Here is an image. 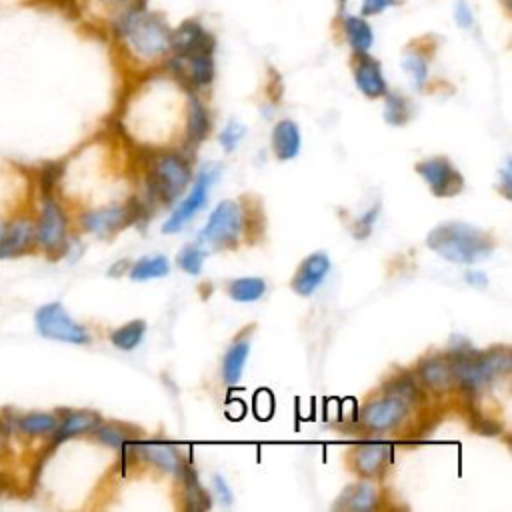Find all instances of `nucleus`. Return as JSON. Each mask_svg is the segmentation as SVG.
<instances>
[{
  "label": "nucleus",
  "instance_id": "f257e3e1",
  "mask_svg": "<svg viewBox=\"0 0 512 512\" xmlns=\"http://www.w3.org/2000/svg\"><path fill=\"white\" fill-rule=\"evenodd\" d=\"M110 36L118 46L138 62H162L170 54L172 26L148 2L132 0L106 18Z\"/></svg>",
  "mask_w": 512,
  "mask_h": 512
},
{
  "label": "nucleus",
  "instance_id": "f03ea898",
  "mask_svg": "<svg viewBox=\"0 0 512 512\" xmlns=\"http://www.w3.org/2000/svg\"><path fill=\"white\" fill-rule=\"evenodd\" d=\"M426 246L454 264H476L494 252V238L472 224L444 222L426 236Z\"/></svg>",
  "mask_w": 512,
  "mask_h": 512
},
{
  "label": "nucleus",
  "instance_id": "7ed1b4c3",
  "mask_svg": "<svg viewBox=\"0 0 512 512\" xmlns=\"http://www.w3.org/2000/svg\"><path fill=\"white\" fill-rule=\"evenodd\" d=\"M450 364L454 382H460L466 390L478 392L510 370V354L508 350H458L450 356Z\"/></svg>",
  "mask_w": 512,
  "mask_h": 512
},
{
  "label": "nucleus",
  "instance_id": "20e7f679",
  "mask_svg": "<svg viewBox=\"0 0 512 512\" xmlns=\"http://www.w3.org/2000/svg\"><path fill=\"white\" fill-rule=\"evenodd\" d=\"M34 326H36V332L48 340H58L66 344L90 342L88 330L82 324H78L60 302L42 304L34 312Z\"/></svg>",
  "mask_w": 512,
  "mask_h": 512
},
{
  "label": "nucleus",
  "instance_id": "39448f33",
  "mask_svg": "<svg viewBox=\"0 0 512 512\" xmlns=\"http://www.w3.org/2000/svg\"><path fill=\"white\" fill-rule=\"evenodd\" d=\"M216 42L194 48L186 54H168L164 60L174 76L188 82L194 88H204L212 84L216 76Z\"/></svg>",
  "mask_w": 512,
  "mask_h": 512
},
{
  "label": "nucleus",
  "instance_id": "423d86ee",
  "mask_svg": "<svg viewBox=\"0 0 512 512\" xmlns=\"http://www.w3.org/2000/svg\"><path fill=\"white\" fill-rule=\"evenodd\" d=\"M68 220L62 206L46 194L42 200L38 222L34 224V242L48 254H60L66 248Z\"/></svg>",
  "mask_w": 512,
  "mask_h": 512
},
{
  "label": "nucleus",
  "instance_id": "0eeeda50",
  "mask_svg": "<svg viewBox=\"0 0 512 512\" xmlns=\"http://www.w3.org/2000/svg\"><path fill=\"white\" fill-rule=\"evenodd\" d=\"M416 172L422 176L434 196H456L464 188V178L460 170L444 156H434L418 162Z\"/></svg>",
  "mask_w": 512,
  "mask_h": 512
},
{
  "label": "nucleus",
  "instance_id": "6e6552de",
  "mask_svg": "<svg viewBox=\"0 0 512 512\" xmlns=\"http://www.w3.org/2000/svg\"><path fill=\"white\" fill-rule=\"evenodd\" d=\"M242 230V208L234 200H222L210 212L200 240L208 244H228L238 238Z\"/></svg>",
  "mask_w": 512,
  "mask_h": 512
},
{
  "label": "nucleus",
  "instance_id": "1a4fd4ad",
  "mask_svg": "<svg viewBox=\"0 0 512 512\" xmlns=\"http://www.w3.org/2000/svg\"><path fill=\"white\" fill-rule=\"evenodd\" d=\"M152 180H154L156 194L162 196L164 200H172L190 182V166L184 158L176 154H162L154 160Z\"/></svg>",
  "mask_w": 512,
  "mask_h": 512
},
{
  "label": "nucleus",
  "instance_id": "9d476101",
  "mask_svg": "<svg viewBox=\"0 0 512 512\" xmlns=\"http://www.w3.org/2000/svg\"><path fill=\"white\" fill-rule=\"evenodd\" d=\"M214 176H216V170H212V168H204V170L198 174V178H196L192 190L188 192V196L176 206V210H174V212L170 214V218L164 222L162 232H166V234L178 232V230L206 204V200H208V190H210V186H212V182H214Z\"/></svg>",
  "mask_w": 512,
  "mask_h": 512
},
{
  "label": "nucleus",
  "instance_id": "9b49d317",
  "mask_svg": "<svg viewBox=\"0 0 512 512\" xmlns=\"http://www.w3.org/2000/svg\"><path fill=\"white\" fill-rule=\"evenodd\" d=\"M338 24H340V34L348 48L352 50L354 56L360 54H370L374 42H376V32L370 24V18L362 14H352L348 10L338 14Z\"/></svg>",
  "mask_w": 512,
  "mask_h": 512
},
{
  "label": "nucleus",
  "instance_id": "f8f14e48",
  "mask_svg": "<svg viewBox=\"0 0 512 512\" xmlns=\"http://www.w3.org/2000/svg\"><path fill=\"white\" fill-rule=\"evenodd\" d=\"M352 76L358 92L366 98H382L388 92L386 76L382 70V64L372 58L370 54H360L354 56V66H352Z\"/></svg>",
  "mask_w": 512,
  "mask_h": 512
},
{
  "label": "nucleus",
  "instance_id": "ddd939ff",
  "mask_svg": "<svg viewBox=\"0 0 512 512\" xmlns=\"http://www.w3.org/2000/svg\"><path fill=\"white\" fill-rule=\"evenodd\" d=\"M408 412V402L398 396H384L370 402L362 410V422L372 430H388L396 426Z\"/></svg>",
  "mask_w": 512,
  "mask_h": 512
},
{
  "label": "nucleus",
  "instance_id": "4468645a",
  "mask_svg": "<svg viewBox=\"0 0 512 512\" xmlns=\"http://www.w3.org/2000/svg\"><path fill=\"white\" fill-rule=\"evenodd\" d=\"M328 272H330L328 254L326 252H314L308 258H304L302 264L298 266V270L292 278V290L300 296H310L326 280Z\"/></svg>",
  "mask_w": 512,
  "mask_h": 512
},
{
  "label": "nucleus",
  "instance_id": "2eb2a0df",
  "mask_svg": "<svg viewBox=\"0 0 512 512\" xmlns=\"http://www.w3.org/2000/svg\"><path fill=\"white\" fill-rule=\"evenodd\" d=\"M216 42L214 34L204 26L200 18H186L176 28H172L170 54H186L204 44Z\"/></svg>",
  "mask_w": 512,
  "mask_h": 512
},
{
  "label": "nucleus",
  "instance_id": "dca6fc26",
  "mask_svg": "<svg viewBox=\"0 0 512 512\" xmlns=\"http://www.w3.org/2000/svg\"><path fill=\"white\" fill-rule=\"evenodd\" d=\"M130 220V208L126 206H108L98 210H88L82 214L80 224L86 232H92L96 236H108L122 226H126Z\"/></svg>",
  "mask_w": 512,
  "mask_h": 512
},
{
  "label": "nucleus",
  "instance_id": "f3484780",
  "mask_svg": "<svg viewBox=\"0 0 512 512\" xmlns=\"http://www.w3.org/2000/svg\"><path fill=\"white\" fill-rule=\"evenodd\" d=\"M32 244H34V224L26 218L12 220L4 226V232L0 236V260L20 256L28 252Z\"/></svg>",
  "mask_w": 512,
  "mask_h": 512
},
{
  "label": "nucleus",
  "instance_id": "a211bd4d",
  "mask_svg": "<svg viewBox=\"0 0 512 512\" xmlns=\"http://www.w3.org/2000/svg\"><path fill=\"white\" fill-rule=\"evenodd\" d=\"M134 450L142 460L162 468L164 472H172L180 476L186 466L180 458V452L166 442H140L134 446Z\"/></svg>",
  "mask_w": 512,
  "mask_h": 512
},
{
  "label": "nucleus",
  "instance_id": "6ab92c4d",
  "mask_svg": "<svg viewBox=\"0 0 512 512\" xmlns=\"http://www.w3.org/2000/svg\"><path fill=\"white\" fill-rule=\"evenodd\" d=\"M400 66L414 90H422L430 80V56L420 44H410L400 60Z\"/></svg>",
  "mask_w": 512,
  "mask_h": 512
},
{
  "label": "nucleus",
  "instance_id": "aec40b11",
  "mask_svg": "<svg viewBox=\"0 0 512 512\" xmlns=\"http://www.w3.org/2000/svg\"><path fill=\"white\" fill-rule=\"evenodd\" d=\"M100 424L98 414L86 412V410H68L62 420H58L54 432H52V442L60 444L72 436H78L82 432H90Z\"/></svg>",
  "mask_w": 512,
  "mask_h": 512
},
{
  "label": "nucleus",
  "instance_id": "412c9836",
  "mask_svg": "<svg viewBox=\"0 0 512 512\" xmlns=\"http://www.w3.org/2000/svg\"><path fill=\"white\" fill-rule=\"evenodd\" d=\"M420 380L432 390H446L454 382L450 356H430L418 366Z\"/></svg>",
  "mask_w": 512,
  "mask_h": 512
},
{
  "label": "nucleus",
  "instance_id": "4be33fe9",
  "mask_svg": "<svg viewBox=\"0 0 512 512\" xmlns=\"http://www.w3.org/2000/svg\"><path fill=\"white\" fill-rule=\"evenodd\" d=\"M272 152L278 160H292L300 152V130L292 120H280L272 128Z\"/></svg>",
  "mask_w": 512,
  "mask_h": 512
},
{
  "label": "nucleus",
  "instance_id": "5701e85b",
  "mask_svg": "<svg viewBox=\"0 0 512 512\" xmlns=\"http://www.w3.org/2000/svg\"><path fill=\"white\" fill-rule=\"evenodd\" d=\"M388 452H390V448L386 444H380V442L364 444L354 454V466L366 478L376 476L384 468V464L388 460Z\"/></svg>",
  "mask_w": 512,
  "mask_h": 512
},
{
  "label": "nucleus",
  "instance_id": "b1692460",
  "mask_svg": "<svg viewBox=\"0 0 512 512\" xmlns=\"http://www.w3.org/2000/svg\"><path fill=\"white\" fill-rule=\"evenodd\" d=\"M250 352V342L248 340H236L224 354L222 360V378L228 386H236L242 378L246 360Z\"/></svg>",
  "mask_w": 512,
  "mask_h": 512
},
{
  "label": "nucleus",
  "instance_id": "393cba45",
  "mask_svg": "<svg viewBox=\"0 0 512 512\" xmlns=\"http://www.w3.org/2000/svg\"><path fill=\"white\" fill-rule=\"evenodd\" d=\"M12 430L26 434V436H40V434H52L58 418L48 412H30V414H20L10 418Z\"/></svg>",
  "mask_w": 512,
  "mask_h": 512
},
{
  "label": "nucleus",
  "instance_id": "a878e982",
  "mask_svg": "<svg viewBox=\"0 0 512 512\" xmlns=\"http://www.w3.org/2000/svg\"><path fill=\"white\" fill-rule=\"evenodd\" d=\"M210 130V116L206 106L196 98H188V124H186V140L190 146H198Z\"/></svg>",
  "mask_w": 512,
  "mask_h": 512
},
{
  "label": "nucleus",
  "instance_id": "bb28decb",
  "mask_svg": "<svg viewBox=\"0 0 512 512\" xmlns=\"http://www.w3.org/2000/svg\"><path fill=\"white\" fill-rule=\"evenodd\" d=\"M264 292H266V282L262 278H254V276L236 278L228 284V296L240 304L256 302L264 296Z\"/></svg>",
  "mask_w": 512,
  "mask_h": 512
},
{
  "label": "nucleus",
  "instance_id": "cd10ccee",
  "mask_svg": "<svg viewBox=\"0 0 512 512\" xmlns=\"http://www.w3.org/2000/svg\"><path fill=\"white\" fill-rule=\"evenodd\" d=\"M146 334V322L144 320H132L128 324H122L120 328L112 330L110 332V342L118 348V350H124V352H130L134 350L142 338Z\"/></svg>",
  "mask_w": 512,
  "mask_h": 512
},
{
  "label": "nucleus",
  "instance_id": "c85d7f7f",
  "mask_svg": "<svg viewBox=\"0 0 512 512\" xmlns=\"http://www.w3.org/2000/svg\"><path fill=\"white\" fill-rule=\"evenodd\" d=\"M376 504V490L368 482L354 484L342 494V504L348 510H372Z\"/></svg>",
  "mask_w": 512,
  "mask_h": 512
},
{
  "label": "nucleus",
  "instance_id": "c756f323",
  "mask_svg": "<svg viewBox=\"0 0 512 512\" xmlns=\"http://www.w3.org/2000/svg\"><path fill=\"white\" fill-rule=\"evenodd\" d=\"M382 98H384V120L388 124L400 126V124L408 122V118L412 114V108H410V102H408L406 96L388 90Z\"/></svg>",
  "mask_w": 512,
  "mask_h": 512
},
{
  "label": "nucleus",
  "instance_id": "7c9ffc66",
  "mask_svg": "<svg viewBox=\"0 0 512 512\" xmlns=\"http://www.w3.org/2000/svg\"><path fill=\"white\" fill-rule=\"evenodd\" d=\"M170 272V264L166 260V256H150V258H142L138 260L132 270H130V278L132 280H152V278H160L166 276Z\"/></svg>",
  "mask_w": 512,
  "mask_h": 512
},
{
  "label": "nucleus",
  "instance_id": "2f4dec72",
  "mask_svg": "<svg viewBox=\"0 0 512 512\" xmlns=\"http://www.w3.org/2000/svg\"><path fill=\"white\" fill-rule=\"evenodd\" d=\"M94 434L100 442H104L106 446H112V448H122L134 440V434L126 426H120V424H102V426L98 424L94 428Z\"/></svg>",
  "mask_w": 512,
  "mask_h": 512
},
{
  "label": "nucleus",
  "instance_id": "473e14b6",
  "mask_svg": "<svg viewBox=\"0 0 512 512\" xmlns=\"http://www.w3.org/2000/svg\"><path fill=\"white\" fill-rule=\"evenodd\" d=\"M180 478L186 480V500H188V508H192V510L208 508V506H210V500L206 498V490L198 484L196 474L190 472V468L184 466Z\"/></svg>",
  "mask_w": 512,
  "mask_h": 512
},
{
  "label": "nucleus",
  "instance_id": "72a5a7b5",
  "mask_svg": "<svg viewBox=\"0 0 512 512\" xmlns=\"http://www.w3.org/2000/svg\"><path fill=\"white\" fill-rule=\"evenodd\" d=\"M206 260V250H202L196 244L186 246L180 254H178V266L188 272V274H200L202 264Z\"/></svg>",
  "mask_w": 512,
  "mask_h": 512
},
{
  "label": "nucleus",
  "instance_id": "f704fd0d",
  "mask_svg": "<svg viewBox=\"0 0 512 512\" xmlns=\"http://www.w3.org/2000/svg\"><path fill=\"white\" fill-rule=\"evenodd\" d=\"M452 18H454V24L460 30H472L476 26V16H474V10H472L468 0H456L454 2Z\"/></svg>",
  "mask_w": 512,
  "mask_h": 512
},
{
  "label": "nucleus",
  "instance_id": "c9c22d12",
  "mask_svg": "<svg viewBox=\"0 0 512 512\" xmlns=\"http://www.w3.org/2000/svg\"><path fill=\"white\" fill-rule=\"evenodd\" d=\"M398 4H400V0H360L358 14L366 16V18H374V16H380L388 10H392Z\"/></svg>",
  "mask_w": 512,
  "mask_h": 512
},
{
  "label": "nucleus",
  "instance_id": "e433bc0d",
  "mask_svg": "<svg viewBox=\"0 0 512 512\" xmlns=\"http://www.w3.org/2000/svg\"><path fill=\"white\" fill-rule=\"evenodd\" d=\"M132 0H80V4H82V8H88V10H96L98 14H102V16H110V14H114L116 10H120L122 6H126V4H130Z\"/></svg>",
  "mask_w": 512,
  "mask_h": 512
},
{
  "label": "nucleus",
  "instance_id": "4c0bfd02",
  "mask_svg": "<svg viewBox=\"0 0 512 512\" xmlns=\"http://www.w3.org/2000/svg\"><path fill=\"white\" fill-rule=\"evenodd\" d=\"M244 134H246V128H244L240 122L230 120V122L226 124V128L222 130V134H220V142H222V146H224L226 150H234L236 144L240 142V138H242Z\"/></svg>",
  "mask_w": 512,
  "mask_h": 512
},
{
  "label": "nucleus",
  "instance_id": "58836bf2",
  "mask_svg": "<svg viewBox=\"0 0 512 512\" xmlns=\"http://www.w3.org/2000/svg\"><path fill=\"white\" fill-rule=\"evenodd\" d=\"M60 178V166L56 164H46L40 172V184H42V190H44V196L50 194V190L54 188V184L58 182Z\"/></svg>",
  "mask_w": 512,
  "mask_h": 512
},
{
  "label": "nucleus",
  "instance_id": "ea45409f",
  "mask_svg": "<svg viewBox=\"0 0 512 512\" xmlns=\"http://www.w3.org/2000/svg\"><path fill=\"white\" fill-rule=\"evenodd\" d=\"M212 484H214V490H216V494H218V498L222 500V502H226V504H230L232 502V490H230V486L226 484V480L222 478V476H214V480H212Z\"/></svg>",
  "mask_w": 512,
  "mask_h": 512
},
{
  "label": "nucleus",
  "instance_id": "a19ab883",
  "mask_svg": "<svg viewBox=\"0 0 512 512\" xmlns=\"http://www.w3.org/2000/svg\"><path fill=\"white\" fill-rule=\"evenodd\" d=\"M376 214H378V208H372V212H370V214H364V218L356 224V226H364V230H362V238L370 232V226H372V220L376 218Z\"/></svg>",
  "mask_w": 512,
  "mask_h": 512
},
{
  "label": "nucleus",
  "instance_id": "79ce46f5",
  "mask_svg": "<svg viewBox=\"0 0 512 512\" xmlns=\"http://www.w3.org/2000/svg\"><path fill=\"white\" fill-rule=\"evenodd\" d=\"M466 282H470V284H474V286H486V276L484 274H480V272H476V270H472V272H468L466 274Z\"/></svg>",
  "mask_w": 512,
  "mask_h": 512
},
{
  "label": "nucleus",
  "instance_id": "37998d69",
  "mask_svg": "<svg viewBox=\"0 0 512 512\" xmlns=\"http://www.w3.org/2000/svg\"><path fill=\"white\" fill-rule=\"evenodd\" d=\"M348 4H350V0H336L338 14H340V12H344V10H348Z\"/></svg>",
  "mask_w": 512,
  "mask_h": 512
},
{
  "label": "nucleus",
  "instance_id": "c03bdc74",
  "mask_svg": "<svg viewBox=\"0 0 512 512\" xmlns=\"http://www.w3.org/2000/svg\"><path fill=\"white\" fill-rule=\"evenodd\" d=\"M4 226H6V224H2V222H0V236H2V232H4Z\"/></svg>",
  "mask_w": 512,
  "mask_h": 512
},
{
  "label": "nucleus",
  "instance_id": "a18cd8bd",
  "mask_svg": "<svg viewBox=\"0 0 512 512\" xmlns=\"http://www.w3.org/2000/svg\"><path fill=\"white\" fill-rule=\"evenodd\" d=\"M140 2H148V0H140Z\"/></svg>",
  "mask_w": 512,
  "mask_h": 512
}]
</instances>
